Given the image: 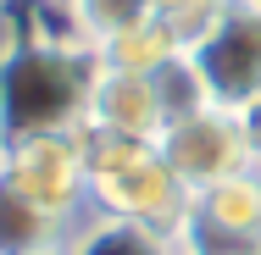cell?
I'll list each match as a JSON object with an SVG mask.
<instances>
[{
    "instance_id": "1",
    "label": "cell",
    "mask_w": 261,
    "mask_h": 255,
    "mask_svg": "<svg viewBox=\"0 0 261 255\" xmlns=\"http://www.w3.org/2000/svg\"><path fill=\"white\" fill-rule=\"evenodd\" d=\"M95 50L72 34L28 39L0 61V150L34 133H72L84 128V105L95 83Z\"/></svg>"
},
{
    "instance_id": "13",
    "label": "cell",
    "mask_w": 261,
    "mask_h": 255,
    "mask_svg": "<svg viewBox=\"0 0 261 255\" xmlns=\"http://www.w3.org/2000/svg\"><path fill=\"white\" fill-rule=\"evenodd\" d=\"M222 6H228V0H150V17H161V22L184 39V50H189L211 22L222 17Z\"/></svg>"
},
{
    "instance_id": "8",
    "label": "cell",
    "mask_w": 261,
    "mask_h": 255,
    "mask_svg": "<svg viewBox=\"0 0 261 255\" xmlns=\"http://www.w3.org/2000/svg\"><path fill=\"white\" fill-rule=\"evenodd\" d=\"M72 222L56 216L34 194H22L6 172H0V255H67L72 244Z\"/></svg>"
},
{
    "instance_id": "5",
    "label": "cell",
    "mask_w": 261,
    "mask_h": 255,
    "mask_svg": "<svg viewBox=\"0 0 261 255\" xmlns=\"http://www.w3.org/2000/svg\"><path fill=\"white\" fill-rule=\"evenodd\" d=\"M161 161L172 166V178L200 194V189H217L239 172H250V155H245V133H239V117L222 111V105H206L195 117H178L167 122L156 139Z\"/></svg>"
},
{
    "instance_id": "11",
    "label": "cell",
    "mask_w": 261,
    "mask_h": 255,
    "mask_svg": "<svg viewBox=\"0 0 261 255\" xmlns=\"http://www.w3.org/2000/svg\"><path fill=\"white\" fill-rule=\"evenodd\" d=\"M67 255H178L172 233L139 228V222H117V216H95L89 228L72 233Z\"/></svg>"
},
{
    "instance_id": "16",
    "label": "cell",
    "mask_w": 261,
    "mask_h": 255,
    "mask_svg": "<svg viewBox=\"0 0 261 255\" xmlns=\"http://www.w3.org/2000/svg\"><path fill=\"white\" fill-rule=\"evenodd\" d=\"M250 6H261V0H250Z\"/></svg>"
},
{
    "instance_id": "14",
    "label": "cell",
    "mask_w": 261,
    "mask_h": 255,
    "mask_svg": "<svg viewBox=\"0 0 261 255\" xmlns=\"http://www.w3.org/2000/svg\"><path fill=\"white\" fill-rule=\"evenodd\" d=\"M239 117V133H245V155H250V172H261V100H250Z\"/></svg>"
},
{
    "instance_id": "15",
    "label": "cell",
    "mask_w": 261,
    "mask_h": 255,
    "mask_svg": "<svg viewBox=\"0 0 261 255\" xmlns=\"http://www.w3.org/2000/svg\"><path fill=\"white\" fill-rule=\"evenodd\" d=\"M0 11H6V0H0Z\"/></svg>"
},
{
    "instance_id": "7",
    "label": "cell",
    "mask_w": 261,
    "mask_h": 255,
    "mask_svg": "<svg viewBox=\"0 0 261 255\" xmlns=\"http://www.w3.org/2000/svg\"><path fill=\"white\" fill-rule=\"evenodd\" d=\"M84 128L89 133H111V139H139L156 145L167 117H161L156 83L145 72H117V67H95L89 83V105H84Z\"/></svg>"
},
{
    "instance_id": "6",
    "label": "cell",
    "mask_w": 261,
    "mask_h": 255,
    "mask_svg": "<svg viewBox=\"0 0 261 255\" xmlns=\"http://www.w3.org/2000/svg\"><path fill=\"white\" fill-rule=\"evenodd\" d=\"M0 172L34 194V200L78 222V211L89 205V178H84V128L72 133H34V139H17L0 150Z\"/></svg>"
},
{
    "instance_id": "3",
    "label": "cell",
    "mask_w": 261,
    "mask_h": 255,
    "mask_svg": "<svg viewBox=\"0 0 261 255\" xmlns=\"http://www.w3.org/2000/svg\"><path fill=\"white\" fill-rule=\"evenodd\" d=\"M189 61L206 83L211 105L245 111L250 100H261V6L228 0L222 17L189 45Z\"/></svg>"
},
{
    "instance_id": "2",
    "label": "cell",
    "mask_w": 261,
    "mask_h": 255,
    "mask_svg": "<svg viewBox=\"0 0 261 255\" xmlns=\"http://www.w3.org/2000/svg\"><path fill=\"white\" fill-rule=\"evenodd\" d=\"M84 178H89V205L117 222L178 233L189 211V189L172 178L156 145H139V139H111L84 128Z\"/></svg>"
},
{
    "instance_id": "4",
    "label": "cell",
    "mask_w": 261,
    "mask_h": 255,
    "mask_svg": "<svg viewBox=\"0 0 261 255\" xmlns=\"http://www.w3.org/2000/svg\"><path fill=\"white\" fill-rule=\"evenodd\" d=\"M172 244L178 255H261V172L189 194Z\"/></svg>"
},
{
    "instance_id": "12",
    "label": "cell",
    "mask_w": 261,
    "mask_h": 255,
    "mask_svg": "<svg viewBox=\"0 0 261 255\" xmlns=\"http://www.w3.org/2000/svg\"><path fill=\"white\" fill-rule=\"evenodd\" d=\"M150 83H156V100H161V117H167V122L195 117V111L211 105V95H206V83H200V72H195V61H189V50H178L161 72H150Z\"/></svg>"
},
{
    "instance_id": "10",
    "label": "cell",
    "mask_w": 261,
    "mask_h": 255,
    "mask_svg": "<svg viewBox=\"0 0 261 255\" xmlns=\"http://www.w3.org/2000/svg\"><path fill=\"white\" fill-rule=\"evenodd\" d=\"M61 11H67V34L89 50H100L106 39L150 22V0H61Z\"/></svg>"
},
{
    "instance_id": "9",
    "label": "cell",
    "mask_w": 261,
    "mask_h": 255,
    "mask_svg": "<svg viewBox=\"0 0 261 255\" xmlns=\"http://www.w3.org/2000/svg\"><path fill=\"white\" fill-rule=\"evenodd\" d=\"M184 50V39L161 22V17H150V22H139V28H128V34H117V39H106L100 50H95V61L100 67H117V72H161L172 55Z\"/></svg>"
}]
</instances>
